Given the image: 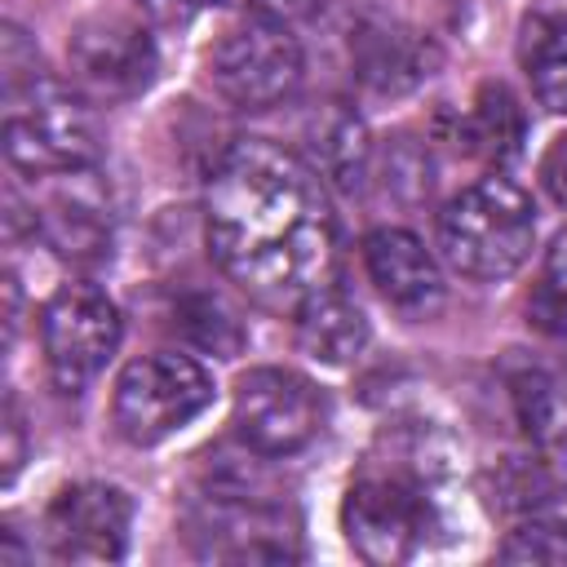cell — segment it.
<instances>
[{
	"instance_id": "cell-18",
	"label": "cell",
	"mask_w": 567,
	"mask_h": 567,
	"mask_svg": "<svg viewBox=\"0 0 567 567\" xmlns=\"http://www.w3.org/2000/svg\"><path fill=\"white\" fill-rule=\"evenodd\" d=\"M523 133H527V120H523L518 97L505 84H483L478 97H474V111L465 115V142H470V151L505 164V159L518 155Z\"/></svg>"
},
{
	"instance_id": "cell-24",
	"label": "cell",
	"mask_w": 567,
	"mask_h": 567,
	"mask_svg": "<svg viewBox=\"0 0 567 567\" xmlns=\"http://www.w3.org/2000/svg\"><path fill=\"white\" fill-rule=\"evenodd\" d=\"M18 465H22V421H18V408L9 399V408H4V478H13Z\"/></svg>"
},
{
	"instance_id": "cell-10",
	"label": "cell",
	"mask_w": 567,
	"mask_h": 567,
	"mask_svg": "<svg viewBox=\"0 0 567 567\" xmlns=\"http://www.w3.org/2000/svg\"><path fill=\"white\" fill-rule=\"evenodd\" d=\"M133 501L111 483H75L53 496L44 540L62 563H115L128 549Z\"/></svg>"
},
{
	"instance_id": "cell-11",
	"label": "cell",
	"mask_w": 567,
	"mask_h": 567,
	"mask_svg": "<svg viewBox=\"0 0 567 567\" xmlns=\"http://www.w3.org/2000/svg\"><path fill=\"white\" fill-rule=\"evenodd\" d=\"M190 536L204 558H221V563L297 558V532H288L284 514L261 501H244V496H213L190 518Z\"/></svg>"
},
{
	"instance_id": "cell-23",
	"label": "cell",
	"mask_w": 567,
	"mask_h": 567,
	"mask_svg": "<svg viewBox=\"0 0 567 567\" xmlns=\"http://www.w3.org/2000/svg\"><path fill=\"white\" fill-rule=\"evenodd\" d=\"M540 177H545V190L567 208V133L554 137V146L545 151V159H540Z\"/></svg>"
},
{
	"instance_id": "cell-14",
	"label": "cell",
	"mask_w": 567,
	"mask_h": 567,
	"mask_svg": "<svg viewBox=\"0 0 567 567\" xmlns=\"http://www.w3.org/2000/svg\"><path fill=\"white\" fill-rule=\"evenodd\" d=\"M434 66V49L403 27H363L354 35V71L372 93H403Z\"/></svg>"
},
{
	"instance_id": "cell-21",
	"label": "cell",
	"mask_w": 567,
	"mask_h": 567,
	"mask_svg": "<svg viewBox=\"0 0 567 567\" xmlns=\"http://www.w3.org/2000/svg\"><path fill=\"white\" fill-rule=\"evenodd\" d=\"M182 328H186L199 346H208V350H217V354H235L239 341H244L235 315H230L217 297H190V301L182 306Z\"/></svg>"
},
{
	"instance_id": "cell-9",
	"label": "cell",
	"mask_w": 567,
	"mask_h": 567,
	"mask_svg": "<svg viewBox=\"0 0 567 567\" xmlns=\"http://www.w3.org/2000/svg\"><path fill=\"white\" fill-rule=\"evenodd\" d=\"M66 53H71L75 84L106 102L142 93L155 75V40L146 35L142 22L120 18V13L80 22Z\"/></svg>"
},
{
	"instance_id": "cell-22",
	"label": "cell",
	"mask_w": 567,
	"mask_h": 567,
	"mask_svg": "<svg viewBox=\"0 0 567 567\" xmlns=\"http://www.w3.org/2000/svg\"><path fill=\"white\" fill-rule=\"evenodd\" d=\"M505 558H532V563H567V527L558 523H523L505 549Z\"/></svg>"
},
{
	"instance_id": "cell-12",
	"label": "cell",
	"mask_w": 567,
	"mask_h": 567,
	"mask_svg": "<svg viewBox=\"0 0 567 567\" xmlns=\"http://www.w3.org/2000/svg\"><path fill=\"white\" fill-rule=\"evenodd\" d=\"M363 266H368V279L377 284V292L412 315V319H425L443 306V275H439V261L425 252V244L412 235V230H394V226H381L363 239Z\"/></svg>"
},
{
	"instance_id": "cell-4",
	"label": "cell",
	"mask_w": 567,
	"mask_h": 567,
	"mask_svg": "<svg viewBox=\"0 0 567 567\" xmlns=\"http://www.w3.org/2000/svg\"><path fill=\"white\" fill-rule=\"evenodd\" d=\"M4 155L13 168L31 177H58L93 168L97 159V124L80 93L40 75L31 89L4 97Z\"/></svg>"
},
{
	"instance_id": "cell-1",
	"label": "cell",
	"mask_w": 567,
	"mask_h": 567,
	"mask_svg": "<svg viewBox=\"0 0 567 567\" xmlns=\"http://www.w3.org/2000/svg\"><path fill=\"white\" fill-rule=\"evenodd\" d=\"M208 248L248 292L279 301L319 288L332 248V217L310 164L292 151L244 137L235 142L204 195Z\"/></svg>"
},
{
	"instance_id": "cell-7",
	"label": "cell",
	"mask_w": 567,
	"mask_h": 567,
	"mask_svg": "<svg viewBox=\"0 0 567 567\" xmlns=\"http://www.w3.org/2000/svg\"><path fill=\"white\" fill-rule=\"evenodd\" d=\"M208 75L230 106L266 111L292 97V89L301 84V49L270 18L244 22L217 40V49L208 53Z\"/></svg>"
},
{
	"instance_id": "cell-25",
	"label": "cell",
	"mask_w": 567,
	"mask_h": 567,
	"mask_svg": "<svg viewBox=\"0 0 567 567\" xmlns=\"http://www.w3.org/2000/svg\"><path fill=\"white\" fill-rule=\"evenodd\" d=\"M208 4H221V0H142V9L155 13L159 22H182V18H190V13L208 9Z\"/></svg>"
},
{
	"instance_id": "cell-20",
	"label": "cell",
	"mask_w": 567,
	"mask_h": 567,
	"mask_svg": "<svg viewBox=\"0 0 567 567\" xmlns=\"http://www.w3.org/2000/svg\"><path fill=\"white\" fill-rule=\"evenodd\" d=\"M527 319L545 337L567 341V230L549 244V252L540 261V275H536L532 297H527Z\"/></svg>"
},
{
	"instance_id": "cell-19",
	"label": "cell",
	"mask_w": 567,
	"mask_h": 567,
	"mask_svg": "<svg viewBox=\"0 0 567 567\" xmlns=\"http://www.w3.org/2000/svg\"><path fill=\"white\" fill-rule=\"evenodd\" d=\"M315 151H319V168L328 177H337L341 186H359V177L368 168V137L354 115L328 111L315 124Z\"/></svg>"
},
{
	"instance_id": "cell-5",
	"label": "cell",
	"mask_w": 567,
	"mask_h": 567,
	"mask_svg": "<svg viewBox=\"0 0 567 567\" xmlns=\"http://www.w3.org/2000/svg\"><path fill=\"white\" fill-rule=\"evenodd\" d=\"M213 403V377L186 354H146L133 359L115 381V430L137 443H164L190 425Z\"/></svg>"
},
{
	"instance_id": "cell-26",
	"label": "cell",
	"mask_w": 567,
	"mask_h": 567,
	"mask_svg": "<svg viewBox=\"0 0 567 567\" xmlns=\"http://www.w3.org/2000/svg\"><path fill=\"white\" fill-rule=\"evenodd\" d=\"M319 0H252V9L261 13V18H270V22H288V18H301V13H310Z\"/></svg>"
},
{
	"instance_id": "cell-17",
	"label": "cell",
	"mask_w": 567,
	"mask_h": 567,
	"mask_svg": "<svg viewBox=\"0 0 567 567\" xmlns=\"http://www.w3.org/2000/svg\"><path fill=\"white\" fill-rule=\"evenodd\" d=\"M523 66L536 97L567 115V13H536L523 27Z\"/></svg>"
},
{
	"instance_id": "cell-16",
	"label": "cell",
	"mask_w": 567,
	"mask_h": 567,
	"mask_svg": "<svg viewBox=\"0 0 567 567\" xmlns=\"http://www.w3.org/2000/svg\"><path fill=\"white\" fill-rule=\"evenodd\" d=\"M514 403L536 456L567 470V390L545 372H523L514 381Z\"/></svg>"
},
{
	"instance_id": "cell-3",
	"label": "cell",
	"mask_w": 567,
	"mask_h": 567,
	"mask_svg": "<svg viewBox=\"0 0 567 567\" xmlns=\"http://www.w3.org/2000/svg\"><path fill=\"white\" fill-rule=\"evenodd\" d=\"M536 239L532 199L509 177H483L447 199L439 213V248L465 279H505L514 275Z\"/></svg>"
},
{
	"instance_id": "cell-13",
	"label": "cell",
	"mask_w": 567,
	"mask_h": 567,
	"mask_svg": "<svg viewBox=\"0 0 567 567\" xmlns=\"http://www.w3.org/2000/svg\"><path fill=\"white\" fill-rule=\"evenodd\" d=\"M62 186L44 199L40 208V235L49 239V248L66 261L93 266L111 252V208L102 186L89 177V168L80 173H58Z\"/></svg>"
},
{
	"instance_id": "cell-15",
	"label": "cell",
	"mask_w": 567,
	"mask_h": 567,
	"mask_svg": "<svg viewBox=\"0 0 567 567\" xmlns=\"http://www.w3.org/2000/svg\"><path fill=\"white\" fill-rule=\"evenodd\" d=\"M297 332H301V346L323 363H350L368 346L363 310L337 288H310L306 292Z\"/></svg>"
},
{
	"instance_id": "cell-6",
	"label": "cell",
	"mask_w": 567,
	"mask_h": 567,
	"mask_svg": "<svg viewBox=\"0 0 567 567\" xmlns=\"http://www.w3.org/2000/svg\"><path fill=\"white\" fill-rule=\"evenodd\" d=\"M124 337V319L115 301L93 284H66L49 297L40 315V341L44 363L58 390L80 394L115 354Z\"/></svg>"
},
{
	"instance_id": "cell-2",
	"label": "cell",
	"mask_w": 567,
	"mask_h": 567,
	"mask_svg": "<svg viewBox=\"0 0 567 567\" xmlns=\"http://www.w3.org/2000/svg\"><path fill=\"white\" fill-rule=\"evenodd\" d=\"M439 523L434 474L416 456L372 461L346 492L341 527L359 558L368 563H408L430 545Z\"/></svg>"
},
{
	"instance_id": "cell-8",
	"label": "cell",
	"mask_w": 567,
	"mask_h": 567,
	"mask_svg": "<svg viewBox=\"0 0 567 567\" xmlns=\"http://www.w3.org/2000/svg\"><path fill=\"white\" fill-rule=\"evenodd\" d=\"M323 399L292 368H252L235 390V430L261 456H288L319 434Z\"/></svg>"
}]
</instances>
